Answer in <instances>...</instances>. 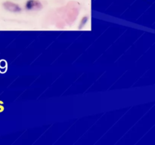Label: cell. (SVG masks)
Instances as JSON below:
<instances>
[{
    "mask_svg": "<svg viewBox=\"0 0 155 145\" xmlns=\"http://www.w3.org/2000/svg\"><path fill=\"white\" fill-rule=\"evenodd\" d=\"M35 6H38V7H41V4L38 1H36V0H30L29 2H27V9H33Z\"/></svg>",
    "mask_w": 155,
    "mask_h": 145,
    "instance_id": "1",
    "label": "cell"
},
{
    "mask_svg": "<svg viewBox=\"0 0 155 145\" xmlns=\"http://www.w3.org/2000/svg\"><path fill=\"white\" fill-rule=\"evenodd\" d=\"M4 6L7 9H9V10H10V11H14L13 8H15V9H17V10H19L20 11V8L18 7V5H17L13 4V3H11V2H5V3L4 4Z\"/></svg>",
    "mask_w": 155,
    "mask_h": 145,
    "instance_id": "2",
    "label": "cell"
}]
</instances>
